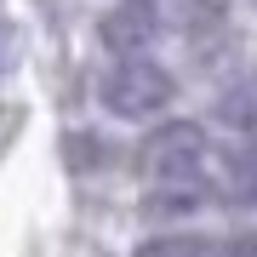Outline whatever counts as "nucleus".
I'll return each instance as SVG.
<instances>
[{
  "instance_id": "f257e3e1",
  "label": "nucleus",
  "mask_w": 257,
  "mask_h": 257,
  "mask_svg": "<svg viewBox=\"0 0 257 257\" xmlns=\"http://www.w3.org/2000/svg\"><path fill=\"white\" fill-rule=\"evenodd\" d=\"M97 97L120 120H143V114H160L172 103V74L155 57H114V69L97 80Z\"/></svg>"
},
{
  "instance_id": "f03ea898",
  "label": "nucleus",
  "mask_w": 257,
  "mask_h": 257,
  "mask_svg": "<svg viewBox=\"0 0 257 257\" xmlns=\"http://www.w3.org/2000/svg\"><path fill=\"white\" fill-rule=\"evenodd\" d=\"M211 160V143L200 126H189V120H172V126H160L155 138L143 143V172L155 177V189H200V166Z\"/></svg>"
},
{
  "instance_id": "7ed1b4c3",
  "label": "nucleus",
  "mask_w": 257,
  "mask_h": 257,
  "mask_svg": "<svg viewBox=\"0 0 257 257\" xmlns=\"http://www.w3.org/2000/svg\"><path fill=\"white\" fill-rule=\"evenodd\" d=\"M149 40H155V18H149L143 0H132V6H120V12L103 18V46L114 57H143Z\"/></svg>"
},
{
  "instance_id": "20e7f679",
  "label": "nucleus",
  "mask_w": 257,
  "mask_h": 257,
  "mask_svg": "<svg viewBox=\"0 0 257 257\" xmlns=\"http://www.w3.org/2000/svg\"><path fill=\"white\" fill-rule=\"evenodd\" d=\"M149 18H172L183 29H211L223 23V0H143Z\"/></svg>"
},
{
  "instance_id": "39448f33",
  "label": "nucleus",
  "mask_w": 257,
  "mask_h": 257,
  "mask_svg": "<svg viewBox=\"0 0 257 257\" xmlns=\"http://www.w3.org/2000/svg\"><path fill=\"white\" fill-rule=\"evenodd\" d=\"M200 200H206V189L177 183V189H155L143 200V211H149V217H172V211H200Z\"/></svg>"
},
{
  "instance_id": "423d86ee",
  "label": "nucleus",
  "mask_w": 257,
  "mask_h": 257,
  "mask_svg": "<svg viewBox=\"0 0 257 257\" xmlns=\"http://www.w3.org/2000/svg\"><path fill=\"white\" fill-rule=\"evenodd\" d=\"M211 246L206 240H194V234H160V240H143L138 257H206Z\"/></svg>"
},
{
  "instance_id": "0eeeda50",
  "label": "nucleus",
  "mask_w": 257,
  "mask_h": 257,
  "mask_svg": "<svg viewBox=\"0 0 257 257\" xmlns=\"http://www.w3.org/2000/svg\"><path fill=\"white\" fill-rule=\"evenodd\" d=\"M223 257H257V234H246V240H234V246L223 251Z\"/></svg>"
},
{
  "instance_id": "6e6552de",
  "label": "nucleus",
  "mask_w": 257,
  "mask_h": 257,
  "mask_svg": "<svg viewBox=\"0 0 257 257\" xmlns=\"http://www.w3.org/2000/svg\"><path fill=\"white\" fill-rule=\"evenodd\" d=\"M0 63H6V40H0Z\"/></svg>"
}]
</instances>
